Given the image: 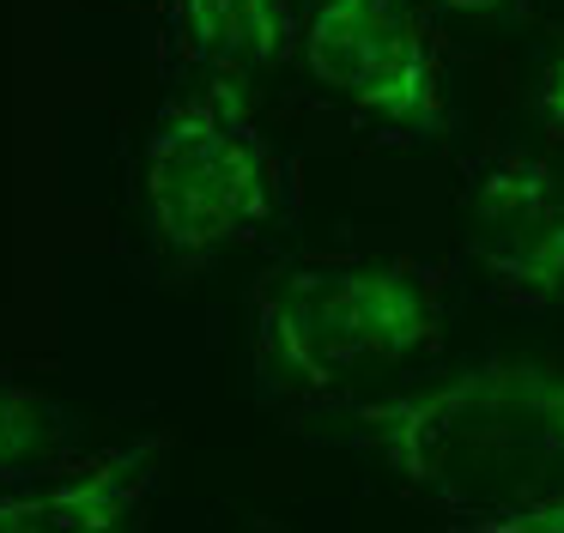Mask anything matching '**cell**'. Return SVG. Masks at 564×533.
<instances>
[{
	"label": "cell",
	"instance_id": "6da1fadb",
	"mask_svg": "<svg viewBox=\"0 0 564 533\" xmlns=\"http://www.w3.org/2000/svg\"><path fill=\"white\" fill-rule=\"evenodd\" d=\"M340 443L467 533L564 479V363L474 358L401 394L340 400Z\"/></svg>",
	"mask_w": 564,
	"mask_h": 533
},
{
	"label": "cell",
	"instance_id": "7a4b0ae2",
	"mask_svg": "<svg viewBox=\"0 0 564 533\" xmlns=\"http://www.w3.org/2000/svg\"><path fill=\"white\" fill-rule=\"evenodd\" d=\"M449 279L419 254H310L256 279V370L304 394H334L365 370L443 346Z\"/></svg>",
	"mask_w": 564,
	"mask_h": 533
},
{
	"label": "cell",
	"instance_id": "3957f363",
	"mask_svg": "<svg viewBox=\"0 0 564 533\" xmlns=\"http://www.w3.org/2000/svg\"><path fill=\"white\" fill-rule=\"evenodd\" d=\"M285 200L292 176L249 104V85L200 79L152 116L140 140V225L171 273L268 237Z\"/></svg>",
	"mask_w": 564,
	"mask_h": 533
},
{
	"label": "cell",
	"instance_id": "277c9868",
	"mask_svg": "<svg viewBox=\"0 0 564 533\" xmlns=\"http://www.w3.org/2000/svg\"><path fill=\"white\" fill-rule=\"evenodd\" d=\"M297 61L316 85L389 121L394 133H443V36L419 0H304Z\"/></svg>",
	"mask_w": 564,
	"mask_h": 533
},
{
	"label": "cell",
	"instance_id": "5b68a950",
	"mask_svg": "<svg viewBox=\"0 0 564 533\" xmlns=\"http://www.w3.org/2000/svg\"><path fill=\"white\" fill-rule=\"evenodd\" d=\"M462 230L486 291L516 315L564 303V176L534 152H479L462 170Z\"/></svg>",
	"mask_w": 564,
	"mask_h": 533
},
{
	"label": "cell",
	"instance_id": "8992f818",
	"mask_svg": "<svg viewBox=\"0 0 564 533\" xmlns=\"http://www.w3.org/2000/svg\"><path fill=\"white\" fill-rule=\"evenodd\" d=\"M171 436L147 431L110 448H86L25 472L0 491V533H116L140 527L147 503L164 485Z\"/></svg>",
	"mask_w": 564,
	"mask_h": 533
},
{
	"label": "cell",
	"instance_id": "52a82bcc",
	"mask_svg": "<svg viewBox=\"0 0 564 533\" xmlns=\"http://www.w3.org/2000/svg\"><path fill=\"white\" fill-rule=\"evenodd\" d=\"M164 36L200 79H261L297 55L292 0H164Z\"/></svg>",
	"mask_w": 564,
	"mask_h": 533
},
{
	"label": "cell",
	"instance_id": "ba28073f",
	"mask_svg": "<svg viewBox=\"0 0 564 533\" xmlns=\"http://www.w3.org/2000/svg\"><path fill=\"white\" fill-rule=\"evenodd\" d=\"M79 424L43 394L37 382H25L19 370H0V491L19 485L25 472L50 467L74 448Z\"/></svg>",
	"mask_w": 564,
	"mask_h": 533
},
{
	"label": "cell",
	"instance_id": "9c48e42d",
	"mask_svg": "<svg viewBox=\"0 0 564 533\" xmlns=\"http://www.w3.org/2000/svg\"><path fill=\"white\" fill-rule=\"evenodd\" d=\"M467 533H564V479L534 491V497H522V503H510V509L479 515Z\"/></svg>",
	"mask_w": 564,
	"mask_h": 533
},
{
	"label": "cell",
	"instance_id": "30bf717a",
	"mask_svg": "<svg viewBox=\"0 0 564 533\" xmlns=\"http://www.w3.org/2000/svg\"><path fill=\"white\" fill-rule=\"evenodd\" d=\"M528 109H534V121H540V133H546L552 145H564V48L540 67V79H534V97H528Z\"/></svg>",
	"mask_w": 564,
	"mask_h": 533
},
{
	"label": "cell",
	"instance_id": "8fae6325",
	"mask_svg": "<svg viewBox=\"0 0 564 533\" xmlns=\"http://www.w3.org/2000/svg\"><path fill=\"white\" fill-rule=\"evenodd\" d=\"M425 7L462 12V19H516V12H522V0H425Z\"/></svg>",
	"mask_w": 564,
	"mask_h": 533
}]
</instances>
